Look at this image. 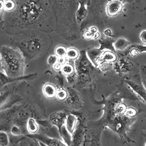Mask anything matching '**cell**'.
Returning <instances> with one entry per match:
<instances>
[{
    "instance_id": "cell-21",
    "label": "cell",
    "mask_w": 146,
    "mask_h": 146,
    "mask_svg": "<svg viewBox=\"0 0 146 146\" xmlns=\"http://www.w3.org/2000/svg\"><path fill=\"white\" fill-rule=\"evenodd\" d=\"M61 71H62L63 74L66 76H70L76 72L74 66L69 63H64L63 65Z\"/></svg>"
},
{
    "instance_id": "cell-8",
    "label": "cell",
    "mask_w": 146,
    "mask_h": 146,
    "mask_svg": "<svg viewBox=\"0 0 146 146\" xmlns=\"http://www.w3.org/2000/svg\"><path fill=\"white\" fill-rule=\"evenodd\" d=\"M123 4L119 0H111L108 1L105 7L106 14L109 17H116L121 13Z\"/></svg>"
},
{
    "instance_id": "cell-2",
    "label": "cell",
    "mask_w": 146,
    "mask_h": 146,
    "mask_svg": "<svg viewBox=\"0 0 146 146\" xmlns=\"http://www.w3.org/2000/svg\"><path fill=\"white\" fill-rule=\"evenodd\" d=\"M54 13L55 31L68 41L80 38L81 31L76 18L80 5L79 0H48Z\"/></svg>"
},
{
    "instance_id": "cell-24",
    "label": "cell",
    "mask_w": 146,
    "mask_h": 146,
    "mask_svg": "<svg viewBox=\"0 0 146 146\" xmlns=\"http://www.w3.org/2000/svg\"><path fill=\"white\" fill-rule=\"evenodd\" d=\"M67 48L62 45L57 46L54 49L55 55L57 56L59 58H66L67 55Z\"/></svg>"
},
{
    "instance_id": "cell-20",
    "label": "cell",
    "mask_w": 146,
    "mask_h": 146,
    "mask_svg": "<svg viewBox=\"0 0 146 146\" xmlns=\"http://www.w3.org/2000/svg\"><path fill=\"white\" fill-rule=\"evenodd\" d=\"M27 129L32 135L36 134L39 130V126L36 120L33 118H29L27 121Z\"/></svg>"
},
{
    "instance_id": "cell-10",
    "label": "cell",
    "mask_w": 146,
    "mask_h": 146,
    "mask_svg": "<svg viewBox=\"0 0 146 146\" xmlns=\"http://www.w3.org/2000/svg\"><path fill=\"white\" fill-rule=\"evenodd\" d=\"M29 136L36 139L39 141L44 143L47 146H68L65 143L57 139L50 138L44 135L33 134L32 135H29Z\"/></svg>"
},
{
    "instance_id": "cell-31",
    "label": "cell",
    "mask_w": 146,
    "mask_h": 146,
    "mask_svg": "<svg viewBox=\"0 0 146 146\" xmlns=\"http://www.w3.org/2000/svg\"><path fill=\"white\" fill-rule=\"evenodd\" d=\"M62 66H63V64H62L61 63H60L58 62H57V63H56L54 66V69L56 71H60L62 70Z\"/></svg>"
},
{
    "instance_id": "cell-29",
    "label": "cell",
    "mask_w": 146,
    "mask_h": 146,
    "mask_svg": "<svg viewBox=\"0 0 146 146\" xmlns=\"http://www.w3.org/2000/svg\"><path fill=\"white\" fill-rule=\"evenodd\" d=\"M58 61V57L54 55H51L49 57H48L47 59V63L48 65H50V66H54L56 63H57Z\"/></svg>"
},
{
    "instance_id": "cell-26",
    "label": "cell",
    "mask_w": 146,
    "mask_h": 146,
    "mask_svg": "<svg viewBox=\"0 0 146 146\" xmlns=\"http://www.w3.org/2000/svg\"><path fill=\"white\" fill-rule=\"evenodd\" d=\"M0 144L1 146H7L9 144V139L7 134L5 132L0 133Z\"/></svg>"
},
{
    "instance_id": "cell-14",
    "label": "cell",
    "mask_w": 146,
    "mask_h": 146,
    "mask_svg": "<svg viewBox=\"0 0 146 146\" xmlns=\"http://www.w3.org/2000/svg\"><path fill=\"white\" fill-rule=\"evenodd\" d=\"M57 90L51 84H45L43 88V93L45 97L48 99H53L56 96Z\"/></svg>"
},
{
    "instance_id": "cell-17",
    "label": "cell",
    "mask_w": 146,
    "mask_h": 146,
    "mask_svg": "<svg viewBox=\"0 0 146 146\" xmlns=\"http://www.w3.org/2000/svg\"><path fill=\"white\" fill-rule=\"evenodd\" d=\"M130 44V42L125 38H119L115 40L113 43V47L115 50L123 51L127 48Z\"/></svg>"
},
{
    "instance_id": "cell-23",
    "label": "cell",
    "mask_w": 146,
    "mask_h": 146,
    "mask_svg": "<svg viewBox=\"0 0 146 146\" xmlns=\"http://www.w3.org/2000/svg\"><path fill=\"white\" fill-rule=\"evenodd\" d=\"M61 133H62V137L64 140V142L68 146H71V139L70 136V133L67 131L65 125H63L60 129Z\"/></svg>"
},
{
    "instance_id": "cell-13",
    "label": "cell",
    "mask_w": 146,
    "mask_h": 146,
    "mask_svg": "<svg viewBox=\"0 0 146 146\" xmlns=\"http://www.w3.org/2000/svg\"><path fill=\"white\" fill-rule=\"evenodd\" d=\"M77 122V119L74 115L70 114L66 117L65 120V126L70 134L74 132Z\"/></svg>"
},
{
    "instance_id": "cell-12",
    "label": "cell",
    "mask_w": 146,
    "mask_h": 146,
    "mask_svg": "<svg viewBox=\"0 0 146 146\" xmlns=\"http://www.w3.org/2000/svg\"><path fill=\"white\" fill-rule=\"evenodd\" d=\"M102 50H101L100 48L91 47L87 51V56L91 62L94 64V66H97L98 65V62L102 54Z\"/></svg>"
},
{
    "instance_id": "cell-15",
    "label": "cell",
    "mask_w": 146,
    "mask_h": 146,
    "mask_svg": "<svg viewBox=\"0 0 146 146\" xmlns=\"http://www.w3.org/2000/svg\"><path fill=\"white\" fill-rule=\"evenodd\" d=\"M114 42V40L110 38H108L106 39H101L99 40L100 44V48L102 51L105 50H109L115 52L116 50L113 47Z\"/></svg>"
},
{
    "instance_id": "cell-6",
    "label": "cell",
    "mask_w": 146,
    "mask_h": 146,
    "mask_svg": "<svg viewBox=\"0 0 146 146\" xmlns=\"http://www.w3.org/2000/svg\"><path fill=\"white\" fill-rule=\"evenodd\" d=\"M104 0H91V5L89 9L88 17L81 28V32L86 29L87 27L96 25L100 21L101 12Z\"/></svg>"
},
{
    "instance_id": "cell-22",
    "label": "cell",
    "mask_w": 146,
    "mask_h": 146,
    "mask_svg": "<svg viewBox=\"0 0 146 146\" xmlns=\"http://www.w3.org/2000/svg\"><path fill=\"white\" fill-rule=\"evenodd\" d=\"M80 56V52L75 48H69L67 49L66 58L68 60H76Z\"/></svg>"
},
{
    "instance_id": "cell-27",
    "label": "cell",
    "mask_w": 146,
    "mask_h": 146,
    "mask_svg": "<svg viewBox=\"0 0 146 146\" xmlns=\"http://www.w3.org/2000/svg\"><path fill=\"white\" fill-rule=\"evenodd\" d=\"M140 77L143 86L146 89V66L145 65L140 66Z\"/></svg>"
},
{
    "instance_id": "cell-11",
    "label": "cell",
    "mask_w": 146,
    "mask_h": 146,
    "mask_svg": "<svg viewBox=\"0 0 146 146\" xmlns=\"http://www.w3.org/2000/svg\"><path fill=\"white\" fill-rule=\"evenodd\" d=\"M37 76H38V74H31L26 77L22 76L17 78H10L7 76L3 72H1V87H2L6 84L16 81H19L22 80H32V79L33 80L37 77Z\"/></svg>"
},
{
    "instance_id": "cell-35",
    "label": "cell",
    "mask_w": 146,
    "mask_h": 146,
    "mask_svg": "<svg viewBox=\"0 0 146 146\" xmlns=\"http://www.w3.org/2000/svg\"><path fill=\"white\" fill-rule=\"evenodd\" d=\"M137 1H140V0H137Z\"/></svg>"
},
{
    "instance_id": "cell-34",
    "label": "cell",
    "mask_w": 146,
    "mask_h": 146,
    "mask_svg": "<svg viewBox=\"0 0 146 146\" xmlns=\"http://www.w3.org/2000/svg\"><path fill=\"white\" fill-rule=\"evenodd\" d=\"M145 146H146V139L145 140Z\"/></svg>"
},
{
    "instance_id": "cell-32",
    "label": "cell",
    "mask_w": 146,
    "mask_h": 146,
    "mask_svg": "<svg viewBox=\"0 0 146 146\" xmlns=\"http://www.w3.org/2000/svg\"><path fill=\"white\" fill-rule=\"evenodd\" d=\"M119 1H120V2H121L124 4L125 3H133L134 1H135V0H119Z\"/></svg>"
},
{
    "instance_id": "cell-28",
    "label": "cell",
    "mask_w": 146,
    "mask_h": 146,
    "mask_svg": "<svg viewBox=\"0 0 146 146\" xmlns=\"http://www.w3.org/2000/svg\"><path fill=\"white\" fill-rule=\"evenodd\" d=\"M125 114L130 118H135L137 115V111L133 108H128L126 109Z\"/></svg>"
},
{
    "instance_id": "cell-33",
    "label": "cell",
    "mask_w": 146,
    "mask_h": 146,
    "mask_svg": "<svg viewBox=\"0 0 146 146\" xmlns=\"http://www.w3.org/2000/svg\"><path fill=\"white\" fill-rule=\"evenodd\" d=\"M39 143H40L41 146H47V145H46L44 143H42V142H41V141H39Z\"/></svg>"
},
{
    "instance_id": "cell-5",
    "label": "cell",
    "mask_w": 146,
    "mask_h": 146,
    "mask_svg": "<svg viewBox=\"0 0 146 146\" xmlns=\"http://www.w3.org/2000/svg\"><path fill=\"white\" fill-rule=\"evenodd\" d=\"M94 64L89 59L87 51L82 50L80 52V56L76 60V68L77 70V75L81 79L88 77L94 72Z\"/></svg>"
},
{
    "instance_id": "cell-4",
    "label": "cell",
    "mask_w": 146,
    "mask_h": 146,
    "mask_svg": "<svg viewBox=\"0 0 146 146\" xmlns=\"http://www.w3.org/2000/svg\"><path fill=\"white\" fill-rule=\"evenodd\" d=\"M1 69L10 78L22 77L26 64L21 52L16 48L9 46L1 47Z\"/></svg>"
},
{
    "instance_id": "cell-18",
    "label": "cell",
    "mask_w": 146,
    "mask_h": 146,
    "mask_svg": "<svg viewBox=\"0 0 146 146\" xmlns=\"http://www.w3.org/2000/svg\"><path fill=\"white\" fill-rule=\"evenodd\" d=\"M142 53H146V44H135L132 45L130 47L129 53L130 56L135 57Z\"/></svg>"
},
{
    "instance_id": "cell-16",
    "label": "cell",
    "mask_w": 146,
    "mask_h": 146,
    "mask_svg": "<svg viewBox=\"0 0 146 146\" xmlns=\"http://www.w3.org/2000/svg\"><path fill=\"white\" fill-rule=\"evenodd\" d=\"M17 146H41L38 140L29 136L23 138L18 143Z\"/></svg>"
},
{
    "instance_id": "cell-3",
    "label": "cell",
    "mask_w": 146,
    "mask_h": 146,
    "mask_svg": "<svg viewBox=\"0 0 146 146\" xmlns=\"http://www.w3.org/2000/svg\"><path fill=\"white\" fill-rule=\"evenodd\" d=\"M13 36L9 46L21 52L26 63L43 54L53 44L51 35L44 32L27 31Z\"/></svg>"
},
{
    "instance_id": "cell-7",
    "label": "cell",
    "mask_w": 146,
    "mask_h": 146,
    "mask_svg": "<svg viewBox=\"0 0 146 146\" xmlns=\"http://www.w3.org/2000/svg\"><path fill=\"white\" fill-rule=\"evenodd\" d=\"M131 90L137 95V98L146 104V89L143 86L141 77L139 75L125 80Z\"/></svg>"
},
{
    "instance_id": "cell-9",
    "label": "cell",
    "mask_w": 146,
    "mask_h": 146,
    "mask_svg": "<svg viewBox=\"0 0 146 146\" xmlns=\"http://www.w3.org/2000/svg\"><path fill=\"white\" fill-rule=\"evenodd\" d=\"M116 60L117 56L115 52L109 50H104L98 60L97 66H100L102 68H105L109 64L115 62Z\"/></svg>"
},
{
    "instance_id": "cell-30",
    "label": "cell",
    "mask_w": 146,
    "mask_h": 146,
    "mask_svg": "<svg viewBox=\"0 0 146 146\" xmlns=\"http://www.w3.org/2000/svg\"><path fill=\"white\" fill-rule=\"evenodd\" d=\"M139 38L141 42L146 44V30H144L141 32L139 35Z\"/></svg>"
},
{
    "instance_id": "cell-19",
    "label": "cell",
    "mask_w": 146,
    "mask_h": 146,
    "mask_svg": "<svg viewBox=\"0 0 146 146\" xmlns=\"http://www.w3.org/2000/svg\"><path fill=\"white\" fill-rule=\"evenodd\" d=\"M83 36L85 39H97L99 38L100 34L98 32V30L96 28V27L92 26L87 28L85 31L84 33H83Z\"/></svg>"
},
{
    "instance_id": "cell-1",
    "label": "cell",
    "mask_w": 146,
    "mask_h": 146,
    "mask_svg": "<svg viewBox=\"0 0 146 146\" xmlns=\"http://www.w3.org/2000/svg\"><path fill=\"white\" fill-rule=\"evenodd\" d=\"M15 7L10 12L0 11L1 30L15 35L27 31L50 33L55 31L56 21L48 0H14Z\"/></svg>"
},
{
    "instance_id": "cell-25",
    "label": "cell",
    "mask_w": 146,
    "mask_h": 146,
    "mask_svg": "<svg viewBox=\"0 0 146 146\" xmlns=\"http://www.w3.org/2000/svg\"><path fill=\"white\" fill-rule=\"evenodd\" d=\"M68 94L67 92L64 89H60L57 90V94H56V98L60 101H63L67 98Z\"/></svg>"
}]
</instances>
